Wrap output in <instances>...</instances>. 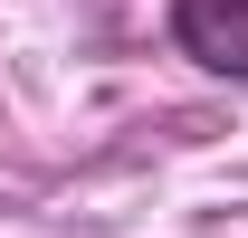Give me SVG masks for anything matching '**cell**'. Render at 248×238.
Returning <instances> with one entry per match:
<instances>
[{"mask_svg":"<svg viewBox=\"0 0 248 238\" xmlns=\"http://www.w3.org/2000/svg\"><path fill=\"white\" fill-rule=\"evenodd\" d=\"M172 38L210 76H239L248 86V0H172Z\"/></svg>","mask_w":248,"mask_h":238,"instance_id":"cell-1","label":"cell"}]
</instances>
